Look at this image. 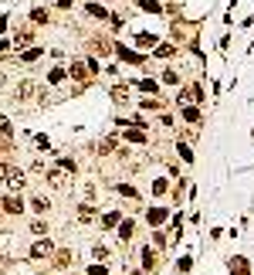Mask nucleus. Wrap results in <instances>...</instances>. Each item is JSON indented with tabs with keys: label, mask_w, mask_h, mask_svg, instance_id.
Instances as JSON below:
<instances>
[{
	"label": "nucleus",
	"mask_w": 254,
	"mask_h": 275,
	"mask_svg": "<svg viewBox=\"0 0 254 275\" xmlns=\"http://www.w3.org/2000/svg\"><path fill=\"white\" fill-rule=\"evenodd\" d=\"M112 99H116V102H126L129 92H126V88H112Z\"/></svg>",
	"instance_id": "obj_22"
},
{
	"label": "nucleus",
	"mask_w": 254,
	"mask_h": 275,
	"mask_svg": "<svg viewBox=\"0 0 254 275\" xmlns=\"http://www.w3.org/2000/svg\"><path fill=\"white\" fill-rule=\"evenodd\" d=\"M92 255H95V258H105V255H109V248H105V245H95V248H92Z\"/></svg>",
	"instance_id": "obj_24"
},
{
	"label": "nucleus",
	"mask_w": 254,
	"mask_h": 275,
	"mask_svg": "<svg viewBox=\"0 0 254 275\" xmlns=\"http://www.w3.org/2000/svg\"><path fill=\"white\" fill-rule=\"evenodd\" d=\"M41 55H44V51H41V48H27V51H24V55H20V62H38V58H41Z\"/></svg>",
	"instance_id": "obj_13"
},
{
	"label": "nucleus",
	"mask_w": 254,
	"mask_h": 275,
	"mask_svg": "<svg viewBox=\"0 0 254 275\" xmlns=\"http://www.w3.org/2000/svg\"><path fill=\"white\" fill-rule=\"evenodd\" d=\"M3 31H7V17H0V34H3Z\"/></svg>",
	"instance_id": "obj_27"
},
{
	"label": "nucleus",
	"mask_w": 254,
	"mask_h": 275,
	"mask_svg": "<svg viewBox=\"0 0 254 275\" xmlns=\"http://www.w3.org/2000/svg\"><path fill=\"white\" fill-rule=\"evenodd\" d=\"M20 197H7V201H3V211H7V214H20Z\"/></svg>",
	"instance_id": "obj_6"
},
{
	"label": "nucleus",
	"mask_w": 254,
	"mask_h": 275,
	"mask_svg": "<svg viewBox=\"0 0 254 275\" xmlns=\"http://www.w3.org/2000/svg\"><path fill=\"white\" fill-rule=\"evenodd\" d=\"M88 14H92V17H105V7H102V3H88Z\"/></svg>",
	"instance_id": "obj_17"
},
{
	"label": "nucleus",
	"mask_w": 254,
	"mask_h": 275,
	"mask_svg": "<svg viewBox=\"0 0 254 275\" xmlns=\"http://www.w3.org/2000/svg\"><path fill=\"white\" fill-rule=\"evenodd\" d=\"M10 136H14V126H10L7 116H0V139H10Z\"/></svg>",
	"instance_id": "obj_8"
},
{
	"label": "nucleus",
	"mask_w": 254,
	"mask_h": 275,
	"mask_svg": "<svg viewBox=\"0 0 254 275\" xmlns=\"http://www.w3.org/2000/svg\"><path fill=\"white\" fill-rule=\"evenodd\" d=\"M126 139H129V143H146V136H142L139 129H129V133H126Z\"/></svg>",
	"instance_id": "obj_19"
},
{
	"label": "nucleus",
	"mask_w": 254,
	"mask_h": 275,
	"mask_svg": "<svg viewBox=\"0 0 254 275\" xmlns=\"http://www.w3.org/2000/svg\"><path fill=\"white\" fill-rule=\"evenodd\" d=\"M31 21H34V24H48V10L34 7V10H31Z\"/></svg>",
	"instance_id": "obj_11"
},
{
	"label": "nucleus",
	"mask_w": 254,
	"mask_h": 275,
	"mask_svg": "<svg viewBox=\"0 0 254 275\" xmlns=\"http://www.w3.org/2000/svg\"><path fill=\"white\" fill-rule=\"evenodd\" d=\"M31 231H34V234H44V231H48V221H31Z\"/></svg>",
	"instance_id": "obj_18"
},
{
	"label": "nucleus",
	"mask_w": 254,
	"mask_h": 275,
	"mask_svg": "<svg viewBox=\"0 0 254 275\" xmlns=\"http://www.w3.org/2000/svg\"><path fill=\"white\" fill-rule=\"evenodd\" d=\"M34 95V82H20L17 85V99H31Z\"/></svg>",
	"instance_id": "obj_7"
},
{
	"label": "nucleus",
	"mask_w": 254,
	"mask_h": 275,
	"mask_svg": "<svg viewBox=\"0 0 254 275\" xmlns=\"http://www.w3.org/2000/svg\"><path fill=\"white\" fill-rule=\"evenodd\" d=\"M146 221H149V224L156 228V224H163V221H166V211H163V207H153V211L146 214Z\"/></svg>",
	"instance_id": "obj_5"
},
{
	"label": "nucleus",
	"mask_w": 254,
	"mask_h": 275,
	"mask_svg": "<svg viewBox=\"0 0 254 275\" xmlns=\"http://www.w3.org/2000/svg\"><path fill=\"white\" fill-rule=\"evenodd\" d=\"M48 252H51V241L41 238V241H34V248H31V258H41V255H48Z\"/></svg>",
	"instance_id": "obj_4"
},
{
	"label": "nucleus",
	"mask_w": 254,
	"mask_h": 275,
	"mask_svg": "<svg viewBox=\"0 0 254 275\" xmlns=\"http://www.w3.org/2000/svg\"><path fill=\"white\" fill-rule=\"evenodd\" d=\"M31 207H34V211H38V214H44V211H48V197H34V201H31Z\"/></svg>",
	"instance_id": "obj_14"
},
{
	"label": "nucleus",
	"mask_w": 254,
	"mask_h": 275,
	"mask_svg": "<svg viewBox=\"0 0 254 275\" xmlns=\"http://www.w3.org/2000/svg\"><path fill=\"white\" fill-rule=\"evenodd\" d=\"M0 180H3L10 190H20V187H24V173H20L17 167H10V163H0Z\"/></svg>",
	"instance_id": "obj_1"
},
{
	"label": "nucleus",
	"mask_w": 254,
	"mask_h": 275,
	"mask_svg": "<svg viewBox=\"0 0 254 275\" xmlns=\"http://www.w3.org/2000/svg\"><path fill=\"white\" fill-rule=\"evenodd\" d=\"M119 217H122L119 211H109V214L102 217V224H105V228H119Z\"/></svg>",
	"instance_id": "obj_9"
},
{
	"label": "nucleus",
	"mask_w": 254,
	"mask_h": 275,
	"mask_svg": "<svg viewBox=\"0 0 254 275\" xmlns=\"http://www.w3.org/2000/svg\"><path fill=\"white\" fill-rule=\"evenodd\" d=\"M153 194H166V180H156L153 184Z\"/></svg>",
	"instance_id": "obj_26"
},
{
	"label": "nucleus",
	"mask_w": 254,
	"mask_h": 275,
	"mask_svg": "<svg viewBox=\"0 0 254 275\" xmlns=\"http://www.w3.org/2000/svg\"><path fill=\"white\" fill-rule=\"evenodd\" d=\"M3 51H7V41H0V55H3Z\"/></svg>",
	"instance_id": "obj_28"
},
{
	"label": "nucleus",
	"mask_w": 254,
	"mask_h": 275,
	"mask_svg": "<svg viewBox=\"0 0 254 275\" xmlns=\"http://www.w3.org/2000/svg\"><path fill=\"white\" fill-rule=\"evenodd\" d=\"M139 7H142V10H149V14H159V10H163V3H159V0H139Z\"/></svg>",
	"instance_id": "obj_10"
},
{
	"label": "nucleus",
	"mask_w": 254,
	"mask_h": 275,
	"mask_svg": "<svg viewBox=\"0 0 254 275\" xmlns=\"http://www.w3.org/2000/svg\"><path fill=\"white\" fill-rule=\"evenodd\" d=\"M119 58H122V62H132V65H142V62H146V55L129 51V48H119Z\"/></svg>",
	"instance_id": "obj_3"
},
{
	"label": "nucleus",
	"mask_w": 254,
	"mask_h": 275,
	"mask_svg": "<svg viewBox=\"0 0 254 275\" xmlns=\"http://www.w3.org/2000/svg\"><path fill=\"white\" fill-rule=\"evenodd\" d=\"M31 44V31H20L17 38H14V48H27Z\"/></svg>",
	"instance_id": "obj_12"
},
{
	"label": "nucleus",
	"mask_w": 254,
	"mask_h": 275,
	"mask_svg": "<svg viewBox=\"0 0 254 275\" xmlns=\"http://www.w3.org/2000/svg\"><path fill=\"white\" fill-rule=\"evenodd\" d=\"M183 116H187L190 123H200V112H196V106H187V109H183Z\"/></svg>",
	"instance_id": "obj_16"
},
{
	"label": "nucleus",
	"mask_w": 254,
	"mask_h": 275,
	"mask_svg": "<svg viewBox=\"0 0 254 275\" xmlns=\"http://www.w3.org/2000/svg\"><path fill=\"white\" fill-rule=\"evenodd\" d=\"M139 88H142V92H156V82H149V78H146V82H139Z\"/></svg>",
	"instance_id": "obj_25"
},
{
	"label": "nucleus",
	"mask_w": 254,
	"mask_h": 275,
	"mask_svg": "<svg viewBox=\"0 0 254 275\" xmlns=\"http://www.w3.org/2000/svg\"><path fill=\"white\" fill-rule=\"evenodd\" d=\"M68 75H71V78H78V82H85V68H81V65H71Z\"/></svg>",
	"instance_id": "obj_20"
},
{
	"label": "nucleus",
	"mask_w": 254,
	"mask_h": 275,
	"mask_svg": "<svg viewBox=\"0 0 254 275\" xmlns=\"http://www.w3.org/2000/svg\"><path fill=\"white\" fill-rule=\"evenodd\" d=\"M132 234V221H126V224H119V238H129Z\"/></svg>",
	"instance_id": "obj_23"
},
{
	"label": "nucleus",
	"mask_w": 254,
	"mask_h": 275,
	"mask_svg": "<svg viewBox=\"0 0 254 275\" xmlns=\"http://www.w3.org/2000/svg\"><path fill=\"white\" fill-rule=\"evenodd\" d=\"M64 75H68L64 68H55V71H51V78H48V82H51V85H61V82H64Z\"/></svg>",
	"instance_id": "obj_15"
},
{
	"label": "nucleus",
	"mask_w": 254,
	"mask_h": 275,
	"mask_svg": "<svg viewBox=\"0 0 254 275\" xmlns=\"http://www.w3.org/2000/svg\"><path fill=\"white\" fill-rule=\"evenodd\" d=\"M173 55H176V51H173V48H170V44H163V48H159V51H156V58H173Z\"/></svg>",
	"instance_id": "obj_21"
},
{
	"label": "nucleus",
	"mask_w": 254,
	"mask_h": 275,
	"mask_svg": "<svg viewBox=\"0 0 254 275\" xmlns=\"http://www.w3.org/2000/svg\"><path fill=\"white\" fill-rule=\"evenodd\" d=\"M48 184L51 187H64L68 184V170H48Z\"/></svg>",
	"instance_id": "obj_2"
}]
</instances>
